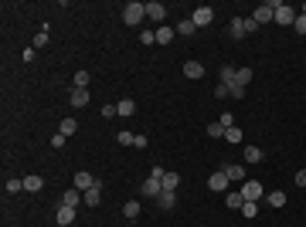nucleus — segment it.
<instances>
[{
	"label": "nucleus",
	"mask_w": 306,
	"mask_h": 227,
	"mask_svg": "<svg viewBox=\"0 0 306 227\" xmlns=\"http://www.w3.org/2000/svg\"><path fill=\"white\" fill-rule=\"evenodd\" d=\"M303 14H306V7H303Z\"/></svg>",
	"instance_id": "42"
},
{
	"label": "nucleus",
	"mask_w": 306,
	"mask_h": 227,
	"mask_svg": "<svg viewBox=\"0 0 306 227\" xmlns=\"http://www.w3.org/2000/svg\"><path fill=\"white\" fill-rule=\"evenodd\" d=\"M191 20H194V27H208V24H215V7H197V10L191 14Z\"/></svg>",
	"instance_id": "4"
},
{
	"label": "nucleus",
	"mask_w": 306,
	"mask_h": 227,
	"mask_svg": "<svg viewBox=\"0 0 306 227\" xmlns=\"http://www.w3.org/2000/svg\"><path fill=\"white\" fill-rule=\"evenodd\" d=\"M99 183H102V180H95V176H92L88 170L75 173V190H82V193H85V190H92V187H99Z\"/></svg>",
	"instance_id": "7"
},
{
	"label": "nucleus",
	"mask_w": 306,
	"mask_h": 227,
	"mask_svg": "<svg viewBox=\"0 0 306 227\" xmlns=\"http://www.w3.org/2000/svg\"><path fill=\"white\" fill-rule=\"evenodd\" d=\"M160 193H163V180H160V176H147V180H143V197L156 200Z\"/></svg>",
	"instance_id": "6"
},
{
	"label": "nucleus",
	"mask_w": 306,
	"mask_h": 227,
	"mask_svg": "<svg viewBox=\"0 0 306 227\" xmlns=\"http://www.w3.org/2000/svg\"><path fill=\"white\" fill-rule=\"evenodd\" d=\"M143 17H147V3H140V0H130V3L123 7V24L136 27V24H143Z\"/></svg>",
	"instance_id": "1"
},
{
	"label": "nucleus",
	"mask_w": 306,
	"mask_h": 227,
	"mask_svg": "<svg viewBox=\"0 0 306 227\" xmlns=\"http://www.w3.org/2000/svg\"><path fill=\"white\" fill-rule=\"evenodd\" d=\"M123 217H126V221H136V217H140V200H126V204H123Z\"/></svg>",
	"instance_id": "17"
},
{
	"label": "nucleus",
	"mask_w": 306,
	"mask_h": 227,
	"mask_svg": "<svg viewBox=\"0 0 306 227\" xmlns=\"http://www.w3.org/2000/svg\"><path fill=\"white\" fill-rule=\"evenodd\" d=\"M272 10H276V24H296V10L289 7V3H279V0H272Z\"/></svg>",
	"instance_id": "2"
},
{
	"label": "nucleus",
	"mask_w": 306,
	"mask_h": 227,
	"mask_svg": "<svg viewBox=\"0 0 306 227\" xmlns=\"http://www.w3.org/2000/svg\"><path fill=\"white\" fill-rule=\"evenodd\" d=\"M62 204H65V207H78V204H85V193L72 187V190H65V193H62Z\"/></svg>",
	"instance_id": "12"
},
{
	"label": "nucleus",
	"mask_w": 306,
	"mask_h": 227,
	"mask_svg": "<svg viewBox=\"0 0 306 227\" xmlns=\"http://www.w3.org/2000/svg\"><path fill=\"white\" fill-rule=\"evenodd\" d=\"M75 129H78V122H75V119H62V129H58V132H62V136H72Z\"/></svg>",
	"instance_id": "31"
},
{
	"label": "nucleus",
	"mask_w": 306,
	"mask_h": 227,
	"mask_svg": "<svg viewBox=\"0 0 306 227\" xmlns=\"http://www.w3.org/2000/svg\"><path fill=\"white\" fill-rule=\"evenodd\" d=\"M245 34H248V24H245V17H235V20L228 24V38H231V41H241Z\"/></svg>",
	"instance_id": "10"
},
{
	"label": "nucleus",
	"mask_w": 306,
	"mask_h": 227,
	"mask_svg": "<svg viewBox=\"0 0 306 227\" xmlns=\"http://www.w3.org/2000/svg\"><path fill=\"white\" fill-rule=\"evenodd\" d=\"M248 81H252V68H238L231 85H238V88H248Z\"/></svg>",
	"instance_id": "18"
},
{
	"label": "nucleus",
	"mask_w": 306,
	"mask_h": 227,
	"mask_svg": "<svg viewBox=\"0 0 306 227\" xmlns=\"http://www.w3.org/2000/svg\"><path fill=\"white\" fill-rule=\"evenodd\" d=\"M174 38H177V31H174V27H167V24L156 31V44H170Z\"/></svg>",
	"instance_id": "19"
},
{
	"label": "nucleus",
	"mask_w": 306,
	"mask_h": 227,
	"mask_svg": "<svg viewBox=\"0 0 306 227\" xmlns=\"http://www.w3.org/2000/svg\"><path fill=\"white\" fill-rule=\"evenodd\" d=\"M102 115H106V119H112V115H119V112H116V105H102Z\"/></svg>",
	"instance_id": "41"
},
{
	"label": "nucleus",
	"mask_w": 306,
	"mask_h": 227,
	"mask_svg": "<svg viewBox=\"0 0 306 227\" xmlns=\"http://www.w3.org/2000/svg\"><path fill=\"white\" fill-rule=\"evenodd\" d=\"M44 44H48V31H41V34L34 38V48H44Z\"/></svg>",
	"instance_id": "40"
},
{
	"label": "nucleus",
	"mask_w": 306,
	"mask_h": 227,
	"mask_svg": "<svg viewBox=\"0 0 306 227\" xmlns=\"http://www.w3.org/2000/svg\"><path fill=\"white\" fill-rule=\"evenodd\" d=\"M293 27H296V34H306V14H296V24Z\"/></svg>",
	"instance_id": "36"
},
{
	"label": "nucleus",
	"mask_w": 306,
	"mask_h": 227,
	"mask_svg": "<svg viewBox=\"0 0 306 227\" xmlns=\"http://www.w3.org/2000/svg\"><path fill=\"white\" fill-rule=\"evenodd\" d=\"M140 41H143V44H156V31H143Z\"/></svg>",
	"instance_id": "37"
},
{
	"label": "nucleus",
	"mask_w": 306,
	"mask_h": 227,
	"mask_svg": "<svg viewBox=\"0 0 306 227\" xmlns=\"http://www.w3.org/2000/svg\"><path fill=\"white\" fill-rule=\"evenodd\" d=\"M133 139H136V136H133V132H126V129H123V132H116V143H119V146H133Z\"/></svg>",
	"instance_id": "33"
},
{
	"label": "nucleus",
	"mask_w": 306,
	"mask_h": 227,
	"mask_svg": "<svg viewBox=\"0 0 306 227\" xmlns=\"http://www.w3.org/2000/svg\"><path fill=\"white\" fill-rule=\"evenodd\" d=\"M177 187H180V173H163V190L177 193Z\"/></svg>",
	"instance_id": "21"
},
{
	"label": "nucleus",
	"mask_w": 306,
	"mask_h": 227,
	"mask_svg": "<svg viewBox=\"0 0 306 227\" xmlns=\"http://www.w3.org/2000/svg\"><path fill=\"white\" fill-rule=\"evenodd\" d=\"M184 75H187V78H204V65H197V61H187V65H184Z\"/></svg>",
	"instance_id": "23"
},
{
	"label": "nucleus",
	"mask_w": 306,
	"mask_h": 227,
	"mask_svg": "<svg viewBox=\"0 0 306 227\" xmlns=\"http://www.w3.org/2000/svg\"><path fill=\"white\" fill-rule=\"evenodd\" d=\"M204 132H208L211 139H225V126H221V122H211V126H208Z\"/></svg>",
	"instance_id": "29"
},
{
	"label": "nucleus",
	"mask_w": 306,
	"mask_h": 227,
	"mask_svg": "<svg viewBox=\"0 0 306 227\" xmlns=\"http://www.w3.org/2000/svg\"><path fill=\"white\" fill-rule=\"evenodd\" d=\"M88 98H92V92H88V88H72V95H68L72 109H85V105H88Z\"/></svg>",
	"instance_id": "11"
},
{
	"label": "nucleus",
	"mask_w": 306,
	"mask_h": 227,
	"mask_svg": "<svg viewBox=\"0 0 306 227\" xmlns=\"http://www.w3.org/2000/svg\"><path fill=\"white\" fill-rule=\"evenodd\" d=\"M241 197H245V200H262L265 190H262L259 180H245V183H241Z\"/></svg>",
	"instance_id": "5"
},
{
	"label": "nucleus",
	"mask_w": 306,
	"mask_h": 227,
	"mask_svg": "<svg viewBox=\"0 0 306 227\" xmlns=\"http://www.w3.org/2000/svg\"><path fill=\"white\" fill-rule=\"evenodd\" d=\"M147 17H150L153 24H163V20H167V7H163L160 0H150V3H147Z\"/></svg>",
	"instance_id": "8"
},
{
	"label": "nucleus",
	"mask_w": 306,
	"mask_h": 227,
	"mask_svg": "<svg viewBox=\"0 0 306 227\" xmlns=\"http://www.w3.org/2000/svg\"><path fill=\"white\" fill-rule=\"evenodd\" d=\"M99 204H102V183L92 187V190H85V207H99Z\"/></svg>",
	"instance_id": "15"
},
{
	"label": "nucleus",
	"mask_w": 306,
	"mask_h": 227,
	"mask_svg": "<svg viewBox=\"0 0 306 227\" xmlns=\"http://www.w3.org/2000/svg\"><path fill=\"white\" fill-rule=\"evenodd\" d=\"M228 173H225V170H221V173H211V176H208V190H215V193H221V190H228Z\"/></svg>",
	"instance_id": "9"
},
{
	"label": "nucleus",
	"mask_w": 306,
	"mask_h": 227,
	"mask_svg": "<svg viewBox=\"0 0 306 227\" xmlns=\"http://www.w3.org/2000/svg\"><path fill=\"white\" fill-rule=\"evenodd\" d=\"M293 183H296V187H303V190H306V170H300V173L293 176Z\"/></svg>",
	"instance_id": "39"
},
{
	"label": "nucleus",
	"mask_w": 306,
	"mask_h": 227,
	"mask_svg": "<svg viewBox=\"0 0 306 227\" xmlns=\"http://www.w3.org/2000/svg\"><path fill=\"white\" fill-rule=\"evenodd\" d=\"M262 159H265V152L259 146H245V163H262Z\"/></svg>",
	"instance_id": "24"
},
{
	"label": "nucleus",
	"mask_w": 306,
	"mask_h": 227,
	"mask_svg": "<svg viewBox=\"0 0 306 227\" xmlns=\"http://www.w3.org/2000/svg\"><path fill=\"white\" fill-rule=\"evenodd\" d=\"M68 227H72V224H68Z\"/></svg>",
	"instance_id": "43"
},
{
	"label": "nucleus",
	"mask_w": 306,
	"mask_h": 227,
	"mask_svg": "<svg viewBox=\"0 0 306 227\" xmlns=\"http://www.w3.org/2000/svg\"><path fill=\"white\" fill-rule=\"evenodd\" d=\"M174 204H177V193H170V190H163V193L156 197V207H160V210H174Z\"/></svg>",
	"instance_id": "16"
},
{
	"label": "nucleus",
	"mask_w": 306,
	"mask_h": 227,
	"mask_svg": "<svg viewBox=\"0 0 306 227\" xmlns=\"http://www.w3.org/2000/svg\"><path fill=\"white\" fill-rule=\"evenodd\" d=\"M241 214H245L248 221H255V217H259V204H255V200H245V204H241Z\"/></svg>",
	"instance_id": "27"
},
{
	"label": "nucleus",
	"mask_w": 306,
	"mask_h": 227,
	"mask_svg": "<svg viewBox=\"0 0 306 227\" xmlns=\"http://www.w3.org/2000/svg\"><path fill=\"white\" fill-rule=\"evenodd\" d=\"M194 31H197V27H194V20H191V17H187V20H180V24H177V34H180V38H191V34H194Z\"/></svg>",
	"instance_id": "26"
},
{
	"label": "nucleus",
	"mask_w": 306,
	"mask_h": 227,
	"mask_svg": "<svg viewBox=\"0 0 306 227\" xmlns=\"http://www.w3.org/2000/svg\"><path fill=\"white\" fill-rule=\"evenodd\" d=\"M225 204H228L231 210H241V204H245V197H241V193H225Z\"/></svg>",
	"instance_id": "28"
},
{
	"label": "nucleus",
	"mask_w": 306,
	"mask_h": 227,
	"mask_svg": "<svg viewBox=\"0 0 306 227\" xmlns=\"http://www.w3.org/2000/svg\"><path fill=\"white\" fill-rule=\"evenodd\" d=\"M272 17H276V10H272V0H265V3H259V7L252 10V20H255L259 27H262V24H269Z\"/></svg>",
	"instance_id": "3"
},
{
	"label": "nucleus",
	"mask_w": 306,
	"mask_h": 227,
	"mask_svg": "<svg viewBox=\"0 0 306 227\" xmlns=\"http://www.w3.org/2000/svg\"><path fill=\"white\" fill-rule=\"evenodd\" d=\"M225 173H228V180H241V183H245V166H241V163H235V166H225Z\"/></svg>",
	"instance_id": "25"
},
{
	"label": "nucleus",
	"mask_w": 306,
	"mask_h": 227,
	"mask_svg": "<svg viewBox=\"0 0 306 227\" xmlns=\"http://www.w3.org/2000/svg\"><path fill=\"white\" fill-rule=\"evenodd\" d=\"M116 112H119V115H123V119H130V115H133V112H136V102H133V98H123V102H119V105H116Z\"/></svg>",
	"instance_id": "20"
},
{
	"label": "nucleus",
	"mask_w": 306,
	"mask_h": 227,
	"mask_svg": "<svg viewBox=\"0 0 306 227\" xmlns=\"http://www.w3.org/2000/svg\"><path fill=\"white\" fill-rule=\"evenodd\" d=\"M75 88H88V72H85V68L75 72Z\"/></svg>",
	"instance_id": "35"
},
{
	"label": "nucleus",
	"mask_w": 306,
	"mask_h": 227,
	"mask_svg": "<svg viewBox=\"0 0 306 227\" xmlns=\"http://www.w3.org/2000/svg\"><path fill=\"white\" fill-rule=\"evenodd\" d=\"M21 190H24V180L10 176V180H7V193H21Z\"/></svg>",
	"instance_id": "34"
},
{
	"label": "nucleus",
	"mask_w": 306,
	"mask_h": 227,
	"mask_svg": "<svg viewBox=\"0 0 306 227\" xmlns=\"http://www.w3.org/2000/svg\"><path fill=\"white\" fill-rule=\"evenodd\" d=\"M225 143H241V129H238V126L225 129Z\"/></svg>",
	"instance_id": "32"
},
{
	"label": "nucleus",
	"mask_w": 306,
	"mask_h": 227,
	"mask_svg": "<svg viewBox=\"0 0 306 227\" xmlns=\"http://www.w3.org/2000/svg\"><path fill=\"white\" fill-rule=\"evenodd\" d=\"M65 139H68V136H62V132H55V136H51V146H55V150H62V146H65Z\"/></svg>",
	"instance_id": "38"
},
{
	"label": "nucleus",
	"mask_w": 306,
	"mask_h": 227,
	"mask_svg": "<svg viewBox=\"0 0 306 227\" xmlns=\"http://www.w3.org/2000/svg\"><path fill=\"white\" fill-rule=\"evenodd\" d=\"M24 190H27V193H41V190H44V180H41L38 173H31V176H24Z\"/></svg>",
	"instance_id": "14"
},
{
	"label": "nucleus",
	"mask_w": 306,
	"mask_h": 227,
	"mask_svg": "<svg viewBox=\"0 0 306 227\" xmlns=\"http://www.w3.org/2000/svg\"><path fill=\"white\" fill-rule=\"evenodd\" d=\"M235 72H238L235 65H221V85H231V81H235Z\"/></svg>",
	"instance_id": "30"
},
{
	"label": "nucleus",
	"mask_w": 306,
	"mask_h": 227,
	"mask_svg": "<svg viewBox=\"0 0 306 227\" xmlns=\"http://www.w3.org/2000/svg\"><path fill=\"white\" fill-rule=\"evenodd\" d=\"M75 210H78V207H65V204H62V207H58V214H55V217H58V224H62V227L75 224Z\"/></svg>",
	"instance_id": "13"
},
{
	"label": "nucleus",
	"mask_w": 306,
	"mask_h": 227,
	"mask_svg": "<svg viewBox=\"0 0 306 227\" xmlns=\"http://www.w3.org/2000/svg\"><path fill=\"white\" fill-rule=\"evenodd\" d=\"M265 200H269V207H276V210H279V207H286V193H283V190L265 193Z\"/></svg>",
	"instance_id": "22"
}]
</instances>
